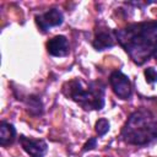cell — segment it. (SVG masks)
I'll return each mask as SVG.
<instances>
[{"mask_svg":"<svg viewBox=\"0 0 157 157\" xmlns=\"http://www.w3.org/2000/svg\"><path fill=\"white\" fill-rule=\"evenodd\" d=\"M114 34L131 60L142 65L153 55L157 45V21L131 23L114 31Z\"/></svg>","mask_w":157,"mask_h":157,"instance_id":"1","label":"cell"},{"mask_svg":"<svg viewBox=\"0 0 157 157\" xmlns=\"http://www.w3.org/2000/svg\"><path fill=\"white\" fill-rule=\"evenodd\" d=\"M124 142L134 146H145L157 140V119L146 108L130 114L120 134Z\"/></svg>","mask_w":157,"mask_h":157,"instance_id":"2","label":"cell"},{"mask_svg":"<svg viewBox=\"0 0 157 157\" xmlns=\"http://www.w3.org/2000/svg\"><path fill=\"white\" fill-rule=\"evenodd\" d=\"M105 86L101 81L72 78L63 85V93L85 110H101L104 105Z\"/></svg>","mask_w":157,"mask_h":157,"instance_id":"3","label":"cell"},{"mask_svg":"<svg viewBox=\"0 0 157 157\" xmlns=\"http://www.w3.org/2000/svg\"><path fill=\"white\" fill-rule=\"evenodd\" d=\"M109 85L115 96L121 99H129L132 92L130 78L121 72L120 70H115L109 75Z\"/></svg>","mask_w":157,"mask_h":157,"instance_id":"4","label":"cell"},{"mask_svg":"<svg viewBox=\"0 0 157 157\" xmlns=\"http://www.w3.org/2000/svg\"><path fill=\"white\" fill-rule=\"evenodd\" d=\"M18 141L23 151L31 157H44L48 151V145L42 139H33L21 135L18 137Z\"/></svg>","mask_w":157,"mask_h":157,"instance_id":"5","label":"cell"},{"mask_svg":"<svg viewBox=\"0 0 157 157\" xmlns=\"http://www.w3.org/2000/svg\"><path fill=\"white\" fill-rule=\"evenodd\" d=\"M63 21H64L63 12L55 7L45 11L44 13L36 16V23L42 32H47L52 27L60 26L63 23Z\"/></svg>","mask_w":157,"mask_h":157,"instance_id":"6","label":"cell"},{"mask_svg":"<svg viewBox=\"0 0 157 157\" xmlns=\"http://www.w3.org/2000/svg\"><path fill=\"white\" fill-rule=\"evenodd\" d=\"M115 34L107 27H99L94 32V37L92 40V45L96 50L102 52L108 48H112L115 44Z\"/></svg>","mask_w":157,"mask_h":157,"instance_id":"7","label":"cell"},{"mask_svg":"<svg viewBox=\"0 0 157 157\" xmlns=\"http://www.w3.org/2000/svg\"><path fill=\"white\" fill-rule=\"evenodd\" d=\"M47 52L53 56H65L70 52L69 40L65 36H55L47 42Z\"/></svg>","mask_w":157,"mask_h":157,"instance_id":"8","label":"cell"},{"mask_svg":"<svg viewBox=\"0 0 157 157\" xmlns=\"http://www.w3.org/2000/svg\"><path fill=\"white\" fill-rule=\"evenodd\" d=\"M16 140V129L11 123L1 121L0 123V145L2 147L10 146Z\"/></svg>","mask_w":157,"mask_h":157,"instance_id":"9","label":"cell"},{"mask_svg":"<svg viewBox=\"0 0 157 157\" xmlns=\"http://www.w3.org/2000/svg\"><path fill=\"white\" fill-rule=\"evenodd\" d=\"M25 103H26V108H27V110H28L29 114H32V115H40V114L43 113V104H42V101H40L37 96L29 94V96L26 98Z\"/></svg>","mask_w":157,"mask_h":157,"instance_id":"10","label":"cell"},{"mask_svg":"<svg viewBox=\"0 0 157 157\" xmlns=\"http://www.w3.org/2000/svg\"><path fill=\"white\" fill-rule=\"evenodd\" d=\"M109 121L105 119V118H101L96 121V125H94V130L97 132L98 136H103L105 135L108 131H109Z\"/></svg>","mask_w":157,"mask_h":157,"instance_id":"11","label":"cell"},{"mask_svg":"<svg viewBox=\"0 0 157 157\" xmlns=\"http://www.w3.org/2000/svg\"><path fill=\"white\" fill-rule=\"evenodd\" d=\"M144 75H145V78H146V82L147 83H155L157 82V70L155 67H147L145 69L144 71Z\"/></svg>","mask_w":157,"mask_h":157,"instance_id":"12","label":"cell"},{"mask_svg":"<svg viewBox=\"0 0 157 157\" xmlns=\"http://www.w3.org/2000/svg\"><path fill=\"white\" fill-rule=\"evenodd\" d=\"M96 145H97V139H96V137H92V139H90V140L83 145L82 151H83V152H86V151L93 150V148L96 147Z\"/></svg>","mask_w":157,"mask_h":157,"instance_id":"13","label":"cell"},{"mask_svg":"<svg viewBox=\"0 0 157 157\" xmlns=\"http://www.w3.org/2000/svg\"><path fill=\"white\" fill-rule=\"evenodd\" d=\"M156 60H157V45H156V48H155V52H153V55H152Z\"/></svg>","mask_w":157,"mask_h":157,"instance_id":"14","label":"cell"},{"mask_svg":"<svg viewBox=\"0 0 157 157\" xmlns=\"http://www.w3.org/2000/svg\"><path fill=\"white\" fill-rule=\"evenodd\" d=\"M107 157H110V156H107Z\"/></svg>","mask_w":157,"mask_h":157,"instance_id":"15","label":"cell"}]
</instances>
